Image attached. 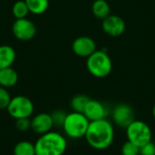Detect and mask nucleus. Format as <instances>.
I'll list each match as a JSON object with an SVG mask.
<instances>
[{
  "instance_id": "obj_11",
  "label": "nucleus",
  "mask_w": 155,
  "mask_h": 155,
  "mask_svg": "<svg viewBox=\"0 0 155 155\" xmlns=\"http://www.w3.org/2000/svg\"><path fill=\"white\" fill-rule=\"evenodd\" d=\"M85 117L90 121H97L105 119L109 114V110L107 106L100 101L90 99L83 112Z\"/></svg>"
},
{
  "instance_id": "obj_16",
  "label": "nucleus",
  "mask_w": 155,
  "mask_h": 155,
  "mask_svg": "<svg viewBox=\"0 0 155 155\" xmlns=\"http://www.w3.org/2000/svg\"><path fill=\"white\" fill-rule=\"evenodd\" d=\"M25 2L29 12L34 15L44 14L49 6V0H25Z\"/></svg>"
},
{
  "instance_id": "obj_23",
  "label": "nucleus",
  "mask_w": 155,
  "mask_h": 155,
  "mask_svg": "<svg viewBox=\"0 0 155 155\" xmlns=\"http://www.w3.org/2000/svg\"><path fill=\"white\" fill-rule=\"evenodd\" d=\"M15 127L20 132H26L31 129L30 118H20L15 120Z\"/></svg>"
},
{
  "instance_id": "obj_20",
  "label": "nucleus",
  "mask_w": 155,
  "mask_h": 155,
  "mask_svg": "<svg viewBox=\"0 0 155 155\" xmlns=\"http://www.w3.org/2000/svg\"><path fill=\"white\" fill-rule=\"evenodd\" d=\"M66 113L63 110H55L51 114V117L53 120L54 127H63V124L64 123Z\"/></svg>"
},
{
  "instance_id": "obj_25",
  "label": "nucleus",
  "mask_w": 155,
  "mask_h": 155,
  "mask_svg": "<svg viewBox=\"0 0 155 155\" xmlns=\"http://www.w3.org/2000/svg\"><path fill=\"white\" fill-rule=\"evenodd\" d=\"M152 114H153V118H154V120H155V104L153 105V111H152Z\"/></svg>"
},
{
  "instance_id": "obj_19",
  "label": "nucleus",
  "mask_w": 155,
  "mask_h": 155,
  "mask_svg": "<svg viewBox=\"0 0 155 155\" xmlns=\"http://www.w3.org/2000/svg\"><path fill=\"white\" fill-rule=\"evenodd\" d=\"M89 100H90V98L87 95H84V94L74 95L72 98L71 102H70L71 108L73 109L74 112L83 113Z\"/></svg>"
},
{
  "instance_id": "obj_10",
  "label": "nucleus",
  "mask_w": 155,
  "mask_h": 155,
  "mask_svg": "<svg viewBox=\"0 0 155 155\" xmlns=\"http://www.w3.org/2000/svg\"><path fill=\"white\" fill-rule=\"evenodd\" d=\"M72 49L77 56L84 58L89 57L97 50L95 41L86 35H82L75 38L72 44Z\"/></svg>"
},
{
  "instance_id": "obj_15",
  "label": "nucleus",
  "mask_w": 155,
  "mask_h": 155,
  "mask_svg": "<svg viewBox=\"0 0 155 155\" xmlns=\"http://www.w3.org/2000/svg\"><path fill=\"white\" fill-rule=\"evenodd\" d=\"M93 15L101 20H104L111 15V6L107 0H95L92 5Z\"/></svg>"
},
{
  "instance_id": "obj_6",
  "label": "nucleus",
  "mask_w": 155,
  "mask_h": 155,
  "mask_svg": "<svg viewBox=\"0 0 155 155\" xmlns=\"http://www.w3.org/2000/svg\"><path fill=\"white\" fill-rule=\"evenodd\" d=\"M9 115L15 120L20 118H30L35 111L34 104L25 95H16L11 98L6 108Z\"/></svg>"
},
{
  "instance_id": "obj_4",
  "label": "nucleus",
  "mask_w": 155,
  "mask_h": 155,
  "mask_svg": "<svg viewBox=\"0 0 155 155\" xmlns=\"http://www.w3.org/2000/svg\"><path fill=\"white\" fill-rule=\"evenodd\" d=\"M86 68L96 78L108 76L113 70V62L109 54L103 50H96L86 58Z\"/></svg>"
},
{
  "instance_id": "obj_12",
  "label": "nucleus",
  "mask_w": 155,
  "mask_h": 155,
  "mask_svg": "<svg viewBox=\"0 0 155 155\" xmlns=\"http://www.w3.org/2000/svg\"><path fill=\"white\" fill-rule=\"evenodd\" d=\"M54 127L51 114L40 113L31 119V130L36 134H44L52 131Z\"/></svg>"
},
{
  "instance_id": "obj_1",
  "label": "nucleus",
  "mask_w": 155,
  "mask_h": 155,
  "mask_svg": "<svg viewBox=\"0 0 155 155\" xmlns=\"http://www.w3.org/2000/svg\"><path fill=\"white\" fill-rule=\"evenodd\" d=\"M84 138L87 143L95 150L109 148L114 139V128L112 122L106 118L90 122Z\"/></svg>"
},
{
  "instance_id": "obj_8",
  "label": "nucleus",
  "mask_w": 155,
  "mask_h": 155,
  "mask_svg": "<svg viewBox=\"0 0 155 155\" xmlns=\"http://www.w3.org/2000/svg\"><path fill=\"white\" fill-rule=\"evenodd\" d=\"M112 118L115 125L126 129V127L135 120V114L131 105L127 104H119L114 108Z\"/></svg>"
},
{
  "instance_id": "obj_3",
  "label": "nucleus",
  "mask_w": 155,
  "mask_h": 155,
  "mask_svg": "<svg viewBox=\"0 0 155 155\" xmlns=\"http://www.w3.org/2000/svg\"><path fill=\"white\" fill-rule=\"evenodd\" d=\"M90 121L83 113L72 112L66 114L63 130L66 137L77 140L84 138L86 134Z\"/></svg>"
},
{
  "instance_id": "obj_17",
  "label": "nucleus",
  "mask_w": 155,
  "mask_h": 155,
  "mask_svg": "<svg viewBox=\"0 0 155 155\" xmlns=\"http://www.w3.org/2000/svg\"><path fill=\"white\" fill-rule=\"evenodd\" d=\"M14 155H35V143L28 141L18 142L14 147Z\"/></svg>"
},
{
  "instance_id": "obj_7",
  "label": "nucleus",
  "mask_w": 155,
  "mask_h": 155,
  "mask_svg": "<svg viewBox=\"0 0 155 155\" xmlns=\"http://www.w3.org/2000/svg\"><path fill=\"white\" fill-rule=\"evenodd\" d=\"M14 36L20 41H29L33 39L37 32L35 23L28 18L15 19L12 25Z\"/></svg>"
},
{
  "instance_id": "obj_2",
  "label": "nucleus",
  "mask_w": 155,
  "mask_h": 155,
  "mask_svg": "<svg viewBox=\"0 0 155 155\" xmlns=\"http://www.w3.org/2000/svg\"><path fill=\"white\" fill-rule=\"evenodd\" d=\"M35 155H64L67 149V140L60 133L50 131L41 134L35 143Z\"/></svg>"
},
{
  "instance_id": "obj_22",
  "label": "nucleus",
  "mask_w": 155,
  "mask_h": 155,
  "mask_svg": "<svg viewBox=\"0 0 155 155\" xmlns=\"http://www.w3.org/2000/svg\"><path fill=\"white\" fill-rule=\"evenodd\" d=\"M11 95L6 88L0 86V110L6 109L10 101H11Z\"/></svg>"
},
{
  "instance_id": "obj_9",
  "label": "nucleus",
  "mask_w": 155,
  "mask_h": 155,
  "mask_svg": "<svg viewBox=\"0 0 155 155\" xmlns=\"http://www.w3.org/2000/svg\"><path fill=\"white\" fill-rule=\"evenodd\" d=\"M102 29L106 35L117 37L124 33L126 24L121 16L117 15H110L102 20Z\"/></svg>"
},
{
  "instance_id": "obj_24",
  "label": "nucleus",
  "mask_w": 155,
  "mask_h": 155,
  "mask_svg": "<svg viewBox=\"0 0 155 155\" xmlns=\"http://www.w3.org/2000/svg\"><path fill=\"white\" fill-rule=\"evenodd\" d=\"M139 155H155V143L152 141L140 147Z\"/></svg>"
},
{
  "instance_id": "obj_14",
  "label": "nucleus",
  "mask_w": 155,
  "mask_h": 155,
  "mask_svg": "<svg viewBox=\"0 0 155 155\" xmlns=\"http://www.w3.org/2000/svg\"><path fill=\"white\" fill-rule=\"evenodd\" d=\"M18 82V74L11 66L0 70V86L6 89L15 86Z\"/></svg>"
},
{
  "instance_id": "obj_5",
  "label": "nucleus",
  "mask_w": 155,
  "mask_h": 155,
  "mask_svg": "<svg viewBox=\"0 0 155 155\" xmlns=\"http://www.w3.org/2000/svg\"><path fill=\"white\" fill-rule=\"evenodd\" d=\"M127 141L141 147L152 141L153 133L151 127L141 120H134L126 129Z\"/></svg>"
},
{
  "instance_id": "obj_21",
  "label": "nucleus",
  "mask_w": 155,
  "mask_h": 155,
  "mask_svg": "<svg viewBox=\"0 0 155 155\" xmlns=\"http://www.w3.org/2000/svg\"><path fill=\"white\" fill-rule=\"evenodd\" d=\"M122 154L123 155H139L140 147L134 144L133 143L126 141L122 146Z\"/></svg>"
},
{
  "instance_id": "obj_13",
  "label": "nucleus",
  "mask_w": 155,
  "mask_h": 155,
  "mask_svg": "<svg viewBox=\"0 0 155 155\" xmlns=\"http://www.w3.org/2000/svg\"><path fill=\"white\" fill-rule=\"evenodd\" d=\"M16 58V53L14 47L7 45H0V70L11 67Z\"/></svg>"
},
{
  "instance_id": "obj_18",
  "label": "nucleus",
  "mask_w": 155,
  "mask_h": 155,
  "mask_svg": "<svg viewBox=\"0 0 155 155\" xmlns=\"http://www.w3.org/2000/svg\"><path fill=\"white\" fill-rule=\"evenodd\" d=\"M29 9L25 2V0H18L14 3L12 6V14L15 19L26 18L29 15Z\"/></svg>"
}]
</instances>
